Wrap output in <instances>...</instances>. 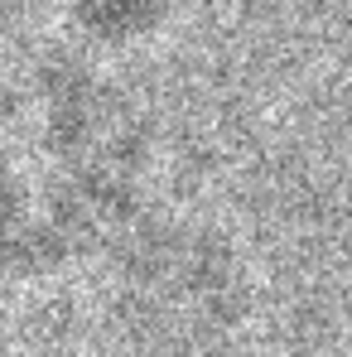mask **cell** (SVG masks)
<instances>
[{"label":"cell","instance_id":"obj_1","mask_svg":"<svg viewBox=\"0 0 352 357\" xmlns=\"http://www.w3.org/2000/svg\"><path fill=\"white\" fill-rule=\"evenodd\" d=\"M121 309L130 328L164 353H203L232 333L246 285L232 251L188 222L121 227Z\"/></svg>","mask_w":352,"mask_h":357},{"label":"cell","instance_id":"obj_2","mask_svg":"<svg viewBox=\"0 0 352 357\" xmlns=\"http://www.w3.org/2000/svg\"><path fill=\"white\" fill-rule=\"evenodd\" d=\"M72 5L102 39H130V34L150 29L160 15V0H72Z\"/></svg>","mask_w":352,"mask_h":357}]
</instances>
